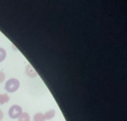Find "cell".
Returning a JSON list of instances; mask_svg holds the SVG:
<instances>
[{"label": "cell", "mask_w": 127, "mask_h": 121, "mask_svg": "<svg viewBox=\"0 0 127 121\" xmlns=\"http://www.w3.org/2000/svg\"><path fill=\"white\" fill-rule=\"evenodd\" d=\"M30 115L27 113H22L18 117V121H30Z\"/></svg>", "instance_id": "6"}, {"label": "cell", "mask_w": 127, "mask_h": 121, "mask_svg": "<svg viewBox=\"0 0 127 121\" xmlns=\"http://www.w3.org/2000/svg\"><path fill=\"white\" fill-rule=\"evenodd\" d=\"M45 116L41 113H37L34 115V121H45Z\"/></svg>", "instance_id": "7"}, {"label": "cell", "mask_w": 127, "mask_h": 121, "mask_svg": "<svg viewBox=\"0 0 127 121\" xmlns=\"http://www.w3.org/2000/svg\"><path fill=\"white\" fill-rule=\"evenodd\" d=\"M55 110H49V111H47L45 114L44 115V116H45V120H51L53 117L55 116Z\"/></svg>", "instance_id": "5"}, {"label": "cell", "mask_w": 127, "mask_h": 121, "mask_svg": "<svg viewBox=\"0 0 127 121\" xmlns=\"http://www.w3.org/2000/svg\"><path fill=\"white\" fill-rule=\"evenodd\" d=\"M20 87V82L17 79L11 78L8 81H7L5 84V88L8 92H14L18 89Z\"/></svg>", "instance_id": "1"}, {"label": "cell", "mask_w": 127, "mask_h": 121, "mask_svg": "<svg viewBox=\"0 0 127 121\" xmlns=\"http://www.w3.org/2000/svg\"><path fill=\"white\" fill-rule=\"evenodd\" d=\"M10 100L9 97L7 94H0V104L3 105L5 103L8 102Z\"/></svg>", "instance_id": "4"}, {"label": "cell", "mask_w": 127, "mask_h": 121, "mask_svg": "<svg viewBox=\"0 0 127 121\" xmlns=\"http://www.w3.org/2000/svg\"><path fill=\"white\" fill-rule=\"evenodd\" d=\"M6 58V51L3 48H0V62L3 61Z\"/></svg>", "instance_id": "8"}, {"label": "cell", "mask_w": 127, "mask_h": 121, "mask_svg": "<svg viewBox=\"0 0 127 121\" xmlns=\"http://www.w3.org/2000/svg\"><path fill=\"white\" fill-rule=\"evenodd\" d=\"M22 107L17 105H14L10 108L8 115L12 119H17V118H18L22 115Z\"/></svg>", "instance_id": "2"}, {"label": "cell", "mask_w": 127, "mask_h": 121, "mask_svg": "<svg viewBox=\"0 0 127 121\" xmlns=\"http://www.w3.org/2000/svg\"><path fill=\"white\" fill-rule=\"evenodd\" d=\"M2 117H3V113H2V110H0V120L2 119Z\"/></svg>", "instance_id": "10"}, {"label": "cell", "mask_w": 127, "mask_h": 121, "mask_svg": "<svg viewBox=\"0 0 127 121\" xmlns=\"http://www.w3.org/2000/svg\"><path fill=\"white\" fill-rule=\"evenodd\" d=\"M5 79V74L2 72L0 71V83H2Z\"/></svg>", "instance_id": "9"}, {"label": "cell", "mask_w": 127, "mask_h": 121, "mask_svg": "<svg viewBox=\"0 0 127 121\" xmlns=\"http://www.w3.org/2000/svg\"><path fill=\"white\" fill-rule=\"evenodd\" d=\"M26 73L27 74V76H29L30 77H35L37 76V73L36 71L33 69L31 64H28L26 68Z\"/></svg>", "instance_id": "3"}]
</instances>
